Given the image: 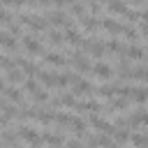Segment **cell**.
<instances>
[{
	"label": "cell",
	"instance_id": "6da1fadb",
	"mask_svg": "<svg viewBox=\"0 0 148 148\" xmlns=\"http://www.w3.org/2000/svg\"><path fill=\"white\" fill-rule=\"evenodd\" d=\"M18 18H21V23H23V25H28V28H30V30H35V32H44V30H49V21H46L44 16L21 14Z\"/></svg>",
	"mask_w": 148,
	"mask_h": 148
},
{
	"label": "cell",
	"instance_id": "7a4b0ae2",
	"mask_svg": "<svg viewBox=\"0 0 148 148\" xmlns=\"http://www.w3.org/2000/svg\"><path fill=\"white\" fill-rule=\"evenodd\" d=\"M88 56H92V58H104V53H106V49H104V44L99 42V39H90V37H86V39H81V44H79Z\"/></svg>",
	"mask_w": 148,
	"mask_h": 148
},
{
	"label": "cell",
	"instance_id": "3957f363",
	"mask_svg": "<svg viewBox=\"0 0 148 148\" xmlns=\"http://www.w3.org/2000/svg\"><path fill=\"white\" fill-rule=\"evenodd\" d=\"M44 18H46L49 23H53L56 28H65V30L74 25V21H72V18H67V14H65V12H60V9H53V12L44 14Z\"/></svg>",
	"mask_w": 148,
	"mask_h": 148
},
{
	"label": "cell",
	"instance_id": "277c9868",
	"mask_svg": "<svg viewBox=\"0 0 148 148\" xmlns=\"http://www.w3.org/2000/svg\"><path fill=\"white\" fill-rule=\"evenodd\" d=\"M23 39H21V44H23V49L30 53V56H37V53H44V44L39 42V39H35L32 35H21Z\"/></svg>",
	"mask_w": 148,
	"mask_h": 148
},
{
	"label": "cell",
	"instance_id": "5b68a950",
	"mask_svg": "<svg viewBox=\"0 0 148 148\" xmlns=\"http://www.w3.org/2000/svg\"><path fill=\"white\" fill-rule=\"evenodd\" d=\"M72 65L76 67V72H90V58H88V53H83V51H74L72 53Z\"/></svg>",
	"mask_w": 148,
	"mask_h": 148
},
{
	"label": "cell",
	"instance_id": "8992f818",
	"mask_svg": "<svg viewBox=\"0 0 148 148\" xmlns=\"http://www.w3.org/2000/svg\"><path fill=\"white\" fill-rule=\"evenodd\" d=\"M120 56H125L127 60H136V62H143V60H146V51H143V46H136V44L125 46Z\"/></svg>",
	"mask_w": 148,
	"mask_h": 148
},
{
	"label": "cell",
	"instance_id": "52a82bcc",
	"mask_svg": "<svg viewBox=\"0 0 148 148\" xmlns=\"http://www.w3.org/2000/svg\"><path fill=\"white\" fill-rule=\"evenodd\" d=\"M130 118V130H141L146 123H148V113H146V109L143 106H139L132 116H127Z\"/></svg>",
	"mask_w": 148,
	"mask_h": 148
},
{
	"label": "cell",
	"instance_id": "ba28073f",
	"mask_svg": "<svg viewBox=\"0 0 148 148\" xmlns=\"http://www.w3.org/2000/svg\"><path fill=\"white\" fill-rule=\"evenodd\" d=\"M90 72L95 74V76H99V79H104V81H109L116 72H113V67L109 65V62H95V65H90Z\"/></svg>",
	"mask_w": 148,
	"mask_h": 148
},
{
	"label": "cell",
	"instance_id": "9c48e42d",
	"mask_svg": "<svg viewBox=\"0 0 148 148\" xmlns=\"http://www.w3.org/2000/svg\"><path fill=\"white\" fill-rule=\"evenodd\" d=\"M16 132H18L21 139H23L25 143H30V146H39V143H42V134H37L35 130H30V127H25V125H21Z\"/></svg>",
	"mask_w": 148,
	"mask_h": 148
},
{
	"label": "cell",
	"instance_id": "30bf717a",
	"mask_svg": "<svg viewBox=\"0 0 148 148\" xmlns=\"http://www.w3.org/2000/svg\"><path fill=\"white\" fill-rule=\"evenodd\" d=\"M2 92L7 95V99H9V102H14V104H18V106H23V109H25V99H23V92H21V88H18V86H14V83H12V86H7Z\"/></svg>",
	"mask_w": 148,
	"mask_h": 148
},
{
	"label": "cell",
	"instance_id": "8fae6325",
	"mask_svg": "<svg viewBox=\"0 0 148 148\" xmlns=\"http://www.w3.org/2000/svg\"><path fill=\"white\" fill-rule=\"evenodd\" d=\"M72 86H74V88H72V92H74V95H92V90H95V86H92L90 81L81 79V76H79Z\"/></svg>",
	"mask_w": 148,
	"mask_h": 148
},
{
	"label": "cell",
	"instance_id": "7c38bea8",
	"mask_svg": "<svg viewBox=\"0 0 148 148\" xmlns=\"http://www.w3.org/2000/svg\"><path fill=\"white\" fill-rule=\"evenodd\" d=\"M99 25H102L106 32H111V35H123V32H125V28H127V25H123V23L113 21V18H102V21H99Z\"/></svg>",
	"mask_w": 148,
	"mask_h": 148
},
{
	"label": "cell",
	"instance_id": "4fadbf2b",
	"mask_svg": "<svg viewBox=\"0 0 148 148\" xmlns=\"http://www.w3.org/2000/svg\"><path fill=\"white\" fill-rule=\"evenodd\" d=\"M14 62H16V67H21V72H23L25 76H37V72H39V67H37L35 62L25 60V58H16Z\"/></svg>",
	"mask_w": 148,
	"mask_h": 148
},
{
	"label": "cell",
	"instance_id": "5bb4252c",
	"mask_svg": "<svg viewBox=\"0 0 148 148\" xmlns=\"http://www.w3.org/2000/svg\"><path fill=\"white\" fill-rule=\"evenodd\" d=\"M44 56V62L46 65H56V67H62V65H67L69 60L65 58V53H56V51H51V53H42Z\"/></svg>",
	"mask_w": 148,
	"mask_h": 148
},
{
	"label": "cell",
	"instance_id": "9a60e30c",
	"mask_svg": "<svg viewBox=\"0 0 148 148\" xmlns=\"http://www.w3.org/2000/svg\"><path fill=\"white\" fill-rule=\"evenodd\" d=\"M0 46H5L7 51H16L18 42H16V37H14L9 30H0Z\"/></svg>",
	"mask_w": 148,
	"mask_h": 148
},
{
	"label": "cell",
	"instance_id": "2e32d148",
	"mask_svg": "<svg viewBox=\"0 0 148 148\" xmlns=\"http://www.w3.org/2000/svg\"><path fill=\"white\" fill-rule=\"evenodd\" d=\"M106 5H109V12L120 14V16H127V12H130V7H127V2H125V0H109Z\"/></svg>",
	"mask_w": 148,
	"mask_h": 148
},
{
	"label": "cell",
	"instance_id": "e0dca14e",
	"mask_svg": "<svg viewBox=\"0 0 148 148\" xmlns=\"http://www.w3.org/2000/svg\"><path fill=\"white\" fill-rule=\"evenodd\" d=\"M79 21H81V25H83L88 32H95V30L99 28V21H97L92 14H83V16H79Z\"/></svg>",
	"mask_w": 148,
	"mask_h": 148
},
{
	"label": "cell",
	"instance_id": "ac0fdd59",
	"mask_svg": "<svg viewBox=\"0 0 148 148\" xmlns=\"http://www.w3.org/2000/svg\"><path fill=\"white\" fill-rule=\"evenodd\" d=\"M62 37H65V42H67V44H72V46H79V44H81V39H83V35H81L74 25H72V28H67V32H65Z\"/></svg>",
	"mask_w": 148,
	"mask_h": 148
},
{
	"label": "cell",
	"instance_id": "d6986e66",
	"mask_svg": "<svg viewBox=\"0 0 148 148\" xmlns=\"http://www.w3.org/2000/svg\"><path fill=\"white\" fill-rule=\"evenodd\" d=\"M25 79V74L21 72V67H12V69H7V76H5V81H9V83H14V86H18L21 81Z\"/></svg>",
	"mask_w": 148,
	"mask_h": 148
},
{
	"label": "cell",
	"instance_id": "ffe728a7",
	"mask_svg": "<svg viewBox=\"0 0 148 148\" xmlns=\"http://www.w3.org/2000/svg\"><path fill=\"white\" fill-rule=\"evenodd\" d=\"M56 72H44V69H39L37 72V79L42 81V86H46V88H53L56 86Z\"/></svg>",
	"mask_w": 148,
	"mask_h": 148
},
{
	"label": "cell",
	"instance_id": "44dd1931",
	"mask_svg": "<svg viewBox=\"0 0 148 148\" xmlns=\"http://www.w3.org/2000/svg\"><path fill=\"white\" fill-rule=\"evenodd\" d=\"M99 97H116L118 95V83H104L99 88H95Z\"/></svg>",
	"mask_w": 148,
	"mask_h": 148
},
{
	"label": "cell",
	"instance_id": "7402d4cb",
	"mask_svg": "<svg viewBox=\"0 0 148 148\" xmlns=\"http://www.w3.org/2000/svg\"><path fill=\"white\" fill-rule=\"evenodd\" d=\"M46 42H49V44H53V46H62L65 37H62V32L56 28V30H46Z\"/></svg>",
	"mask_w": 148,
	"mask_h": 148
},
{
	"label": "cell",
	"instance_id": "603a6c76",
	"mask_svg": "<svg viewBox=\"0 0 148 148\" xmlns=\"http://www.w3.org/2000/svg\"><path fill=\"white\" fill-rule=\"evenodd\" d=\"M86 143H92V146H95V143H99V146H113V139H111V134H104V132H102L99 136H88Z\"/></svg>",
	"mask_w": 148,
	"mask_h": 148
},
{
	"label": "cell",
	"instance_id": "cb8c5ba5",
	"mask_svg": "<svg viewBox=\"0 0 148 148\" xmlns=\"http://www.w3.org/2000/svg\"><path fill=\"white\" fill-rule=\"evenodd\" d=\"M146 97H148V90H146L143 86H136V88L132 90V97H130V99H134L136 104H143V102H146Z\"/></svg>",
	"mask_w": 148,
	"mask_h": 148
},
{
	"label": "cell",
	"instance_id": "d4e9b609",
	"mask_svg": "<svg viewBox=\"0 0 148 148\" xmlns=\"http://www.w3.org/2000/svg\"><path fill=\"white\" fill-rule=\"evenodd\" d=\"M69 127H72V132L74 134H86V120H81V118H74L72 116V120H69Z\"/></svg>",
	"mask_w": 148,
	"mask_h": 148
},
{
	"label": "cell",
	"instance_id": "484cf974",
	"mask_svg": "<svg viewBox=\"0 0 148 148\" xmlns=\"http://www.w3.org/2000/svg\"><path fill=\"white\" fill-rule=\"evenodd\" d=\"M102 44H104V49H106V51L118 53V56H120V53H123V49H125V46H123L118 39H106V42H102Z\"/></svg>",
	"mask_w": 148,
	"mask_h": 148
},
{
	"label": "cell",
	"instance_id": "4316f807",
	"mask_svg": "<svg viewBox=\"0 0 148 148\" xmlns=\"http://www.w3.org/2000/svg\"><path fill=\"white\" fill-rule=\"evenodd\" d=\"M111 99H113V97H111ZM109 106L113 109V113H116V111H120V109H127V106H130V97H123V95H120V97H116Z\"/></svg>",
	"mask_w": 148,
	"mask_h": 148
},
{
	"label": "cell",
	"instance_id": "83f0119b",
	"mask_svg": "<svg viewBox=\"0 0 148 148\" xmlns=\"http://www.w3.org/2000/svg\"><path fill=\"white\" fill-rule=\"evenodd\" d=\"M65 141H67V139L60 136V134H51V132H44V134H42V143H53V146H56V143H65Z\"/></svg>",
	"mask_w": 148,
	"mask_h": 148
},
{
	"label": "cell",
	"instance_id": "f1b7e54d",
	"mask_svg": "<svg viewBox=\"0 0 148 148\" xmlns=\"http://www.w3.org/2000/svg\"><path fill=\"white\" fill-rule=\"evenodd\" d=\"M143 81L146 79V67H143V62L139 65V67H132V74H130V81Z\"/></svg>",
	"mask_w": 148,
	"mask_h": 148
},
{
	"label": "cell",
	"instance_id": "f546056e",
	"mask_svg": "<svg viewBox=\"0 0 148 148\" xmlns=\"http://www.w3.org/2000/svg\"><path fill=\"white\" fill-rule=\"evenodd\" d=\"M58 99H60V106H72V109H74L76 95H74V92H65V95H60Z\"/></svg>",
	"mask_w": 148,
	"mask_h": 148
},
{
	"label": "cell",
	"instance_id": "4dcf8cb0",
	"mask_svg": "<svg viewBox=\"0 0 148 148\" xmlns=\"http://www.w3.org/2000/svg\"><path fill=\"white\" fill-rule=\"evenodd\" d=\"M53 113H56V111H37V120H39L42 125H51V123H53Z\"/></svg>",
	"mask_w": 148,
	"mask_h": 148
},
{
	"label": "cell",
	"instance_id": "1f68e13d",
	"mask_svg": "<svg viewBox=\"0 0 148 148\" xmlns=\"http://www.w3.org/2000/svg\"><path fill=\"white\" fill-rule=\"evenodd\" d=\"M67 7H69V14H74V16H83V14H86V7H83L81 2H76V0L69 2Z\"/></svg>",
	"mask_w": 148,
	"mask_h": 148
},
{
	"label": "cell",
	"instance_id": "d6a6232c",
	"mask_svg": "<svg viewBox=\"0 0 148 148\" xmlns=\"http://www.w3.org/2000/svg\"><path fill=\"white\" fill-rule=\"evenodd\" d=\"M7 28H9V32H12L14 37H21V32H23V23H21V21H9Z\"/></svg>",
	"mask_w": 148,
	"mask_h": 148
},
{
	"label": "cell",
	"instance_id": "836d02e7",
	"mask_svg": "<svg viewBox=\"0 0 148 148\" xmlns=\"http://www.w3.org/2000/svg\"><path fill=\"white\" fill-rule=\"evenodd\" d=\"M69 120H72V116L69 113H53V123H58V125H69Z\"/></svg>",
	"mask_w": 148,
	"mask_h": 148
},
{
	"label": "cell",
	"instance_id": "e575fe53",
	"mask_svg": "<svg viewBox=\"0 0 148 148\" xmlns=\"http://www.w3.org/2000/svg\"><path fill=\"white\" fill-rule=\"evenodd\" d=\"M130 143L143 146V143H148V136H146V134H130Z\"/></svg>",
	"mask_w": 148,
	"mask_h": 148
},
{
	"label": "cell",
	"instance_id": "d590c367",
	"mask_svg": "<svg viewBox=\"0 0 148 148\" xmlns=\"http://www.w3.org/2000/svg\"><path fill=\"white\" fill-rule=\"evenodd\" d=\"M32 99H37V102H46V99H49V92H46V90L39 86V88L32 92Z\"/></svg>",
	"mask_w": 148,
	"mask_h": 148
},
{
	"label": "cell",
	"instance_id": "8d00e7d4",
	"mask_svg": "<svg viewBox=\"0 0 148 148\" xmlns=\"http://www.w3.org/2000/svg\"><path fill=\"white\" fill-rule=\"evenodd\" d=\"M12 18H14V16H12V14L7 12V9H2V7H0V25H7V23H9Z\"/></svg>",
	"mask_w": 148,
	"mask_h": 148
},
{
	"label": "cell",
	"instance_id": "74e56055",
	"mask_svg": "<svg viewBox=\"0 0 148 148\" xmlns=\"http://www.w3.org/2000/svg\"><path fill=\"white\" fill-rule=\"evenodd\" d=\"M14 65H16L14 60H9L7 56H0V67H2V69H12Z\"/></svg>",
	"mask_w": 148,
	"mask_h": 148
},
{
	"label": "cell",
	"instance_id": "f35d334b",
	"mask_svg": "<svg viewBox=\"0 0 148 148\" xmlns=\"http://www.w3.org/2000/svg\"><path fill=\"white\" fill-rule=\"evenodd\" d=\"M2 2H5L7 7H23L28 0H2Z\"/></svg>",
	"mask_w": 148,
	"mask_h": 148
},
{
	"label": "cell",
	"instance_id": "ab89813d",
	"mask_svg": "<svg viewBox=\"0 0 148 148\" xmlns=\"http://www.w3.org/2000/svg\"><path fill=\"white\" fill-rule=\"evenodd\" d=\"M32 7H49L51 5V0H28Z\"/></svg>",
	"mask_w": 148,
	"mask_h": 148
},
{
	"label": "cell",
	"instance_id": "60d3db41",
	"mask_svg": "<svg viewBox=\"0 0 148 148\" xmlns=\"http://www.w3.org/2000/svg\"><path fill=\"white\" fill-rule=\"evenodd\" d=\"M69 2H74V0H51V5H56L58 9H60V7H67Z\"/></svg>",
	"mask_w": 148,
	"mask_h": 148
},
{
	"label": "cell",
	"instance_id": "b9f144b4",
	"mask_svg": "<svg viewBox=\"0 0 148 148\" xmlns=\"http://www.w3.org/2000/svg\"><path fill=\"white\" fill-rule=\"evenodd\" d=\"M7 123H9V118H7L5 113H0V130H2V127H7Z\"/></svg>",
	"mask_w": 148,
	"mask_h": 148
},
{
	"label": "cell",
	"instance_id": "7bdbcfd3",
	"mask_svg": "<svg viewBox=\"0 0 148 148\" xmlns=\"http://www.w3.org/2000/svg\"><path fill=\"white\" fill-rule=\"evenodd\" d=\"M130 2H132V5H136L139 9H143V2H146V0H130Z\"/></svg>",
	"mask_w": 148,
	"mask_h": 148
},
{
	"label": "cell",
	"instance_id": "ee69618b",
	"mask_svg": "<svg viewBox=\"0 0 148 148\" xmlns=\"http://www.w3.org/2000/svg\"><path fill=\"white\" fill-rule=\"evenodd\" d=\"M7 88V81H5V76H0V92Z\"/></svg>",
	"mask_w": 148,
	"mask_h": 148
},
{
	"label": "cell",
	"instance_id": "f6af8a7d",
	"mask_svg": "<svg viewBox=\"0 0 148 148\" xmlns=\"http://www.w3.org/2000/svg\"><path fill=\"white\" fill-rule=\"evenodd\" d=\"M97 2H104V5H106V2H109V0H97Z\"/></svg>",
	"mask_w": 148,
	"mask_h": 148
}]
</instances>
